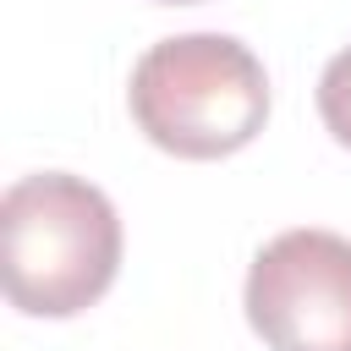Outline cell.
<instances>
[{
  "label": "cell",
  "mask_w": 351,
  "mask_h": 351,
  "mask_svg": "<svg viewBox=\"0 0 351 351\" xmlns=\"http://www.w3.org/2000/svg\"><path fill=\"white\" fill-rule=\"evenodd\" d=\"M137 132L176 159H225L269 121L263 60L230 33H181L143 49L126 88Z\"/></svg>",
  "instance_id": "cell-2"
},
{
  "label": "cell",
  "mask_w": 351,
  "mask_h": 351,
  "mask_svg": "<svg viewBox=\"0 0 351 351\" xmlns=\"http://www.w3.org/2000/svg\"><path fill=\"white\" fill-rule=\"evenodd\" d=\"M0 236L5 296L33 318H71L93 307L121 269L115 203L71 170L11 181L0 197Z\"/></svg>",
  "instance_id": "cell-1"
},
{
  "label": "cell",
  "mask_w": 351,
  "mask_h": 351,
  "mask_svg": "<svg viewBox=\"0 0 351 351\" xmlns=\"http://www.w3.org/2000/svg\"><path fill=\"white\" fill-rule=\"evenodd\" d=\"M247 318L269 351H351V236L280 230L247 269Z\"/></svg>",
  "instance_id": "cell-3"
},
{
  "label": "cell",
  "mask_w": 351,
  "mask_h": 351,
  "mask_svg": "<svg viewBox=\"0 0 351 351\" xmlns=\"http://www.w3.org/2000/svg\"><path fill=\"white\" fill-rule=\"evenodd\" d=\"M159 5H192V0H159Z\"/></svg>",
  "instance_id": "cell-5"
},
{
  "label": "cell",
  "mask_w": 351,
  "mask_h": 351,
  "mask_svg": "<svg viewBox=\"0 0 351 351\" xmlns=\"http://www.w3.org/2000/svg\"><path fill=\"white\" fill-rule=\"evenodd\" d=\"M318 115H324L329 137L351 148V44L340 55H329V66L318 77Z\"/></svg>",
  "instance_id": "cell-4"
}]
</instances>
